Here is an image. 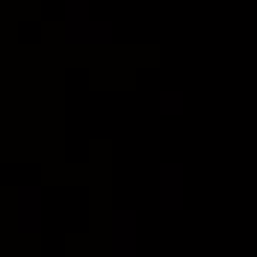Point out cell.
Wrapping results in <instances>:
<instances>
[{
  "mask_svg": "<svg viewBox=\"0 0 257 257\" xmlns=\"http://www.w3.org/2000/svg\"><path fill=\"white\" fill-rule=\"evenodd\" d=\"M160 207L163 210H180L183 207V166L180 163H163L160 166Z\"/></svg>",
  "mask_w": 257,
  "mask_h": 257,
  "instance_id": "7a4b0ae2",
  "label": "cell"
},
{
  "mask_svg": "<svg viewBox=\"0 0 257 257\" xmlns=\"http://www.w3.org/2000/svg\"><path fill=\"white\" fill-rule=\"evenodd\" d=\"M112 254H136V213L133 210H115L112 213Z\"/></svg>",
  "mask_w": 257,
  "mask_h": 257,
  "instance_id": "6da1fadb",
  "label": "cell"
},
{
  "mask_svg": "<svg viewBox=\"0 0 257 257\" xmlns=\"http://www.w3.org/2000/svg\"><path fill=\"white\" fill-rule=\"evenodd\" d=\"M160 115H180L183 109H186V98H183V92H160Z\"/></svg>",
  "mask_w": 257,
  "mask_h": 257,
  "instance_id": "3957f363",
  "label": "cell"
}]
</instances>
